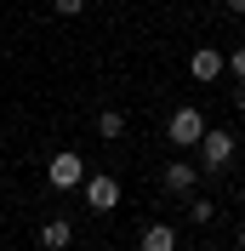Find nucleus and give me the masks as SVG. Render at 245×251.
<instances>
[{"mask_svg": "<svg viewBox=\"0 0 245 251\" xmlns=\"http://www.w3.org/2000/svg\"><path fill=\"white\" fill-rule=\"evenodd\" d=\"M160 183H166V194H194L199 172H194V166H188V160H171L166 172H160Z\"/></svg>", "mask_w": 245, "mask_h": 251, "instance_id": "nucleus-5", "label": "nucleus"}, {"mask_svg": "<svg viewBox=\"0 0 245 251\" xmlns=\"http://www.w3.org/2000/svg\"><path fill=\"white\" fill-rule=\"evenodd\" d=\"M222 69H228L234 80H245V46H234V51H222Z\"/></svg>", "mask_w": 245, "mask_h": 251, "instance_id": "nucleus-11", "label": "nucleus"}, {"mask_svg": "<svg viewBox=\"0 0 245 251\" xmlns=\"http://www.w3.org/2000/svg\"><path fill=\"white\" fill-rule=\"evenodd\" d=\"M228 12H245V0H228Z\"/></svg>", "mask_w": 245, "mask_h": 251, "instance_id": "nucleus-14", "label": "nucleus"}, {"mask_svg": "<svg viewBox=\"0 0 245 251\" xmlns=\"http://www.w3.org/2000/svg\"><path fill=\"white\" fill-rule=\"evenodd\" d=\"M97 137H103V143H120L125 137V114L120 109H103V114H97Z\"/></svg>", "mask_w": 245, "mask_h": 251, "instance_id": "nucleus-9", "label": "nucleus"}, {"mask_svg": "<svg viewBox=\"0 0 245 251\" xmlns=\"http://www.w3.org/2000/svg\"><path fill=\"white\" fill-rule=\"evenodd\" d=\"M80 194H86V205H92V211H114V205H120V183H114V177H86V183H80Z\"/></svg>", "mask_w": 245, "mask_h": 251, "instance_id": "nucleus-4", "label": "nucleus"}, {"mask_svg": "<svg viewBox=\"0 0 245 251\" xmlns=\"http://www.w3.org/2000/svg\"><path fill=\"white\" fill-rule=\"evenodd\" d=\"M240 251H245V223H240Z\"/></svg>", "mask_w": 245, "mask_h": 251, "instance_id": "nucleus-15", "label": "nucleus"}, {"mask_svg": "<svg viewBox=\"0 0 245 251\" xmlns=\"http://www.w3.org/2000/svg\"><path fill=\"white\" fill-rule=\"evenodd\" d=\"M194 149H199V166H205V172H228V160H234V137L228 131L205 126V137H199Z\"/></svg>", "mask_w": 245, "mask_h": 251, "instance_id": "nucleus-2", "label": "nucleus"}, {"mask_svg": "<svg viewBox=\"0 0 245 251\" xmlns=\"http://www.w3.org/2000/svg\"><path fill=\"white\" fill-rule=\"evenodd\" d=\"M51 12H57V17H80V12H86V0H51Z\"/></svg>", "mask_w": 245, "mask_h": 251, "instance_id": "nucleus-12", "label": "nucleus"}, {"mask_svg": "<svg viewBox=\"0 0 245 251\" xmlns=\"http://www.w3.org/2000/svg\"><path fill=\"white\" fill-rule=\"evenodd\" d=\"M188 75H194L199 86H211V80L222 75V51H211V46H199L194 57H188Z\"/></svg>", "mask_w": 245, "mask_h": 251, "instance_id": "nucleus-6", "label": "nucleus"}, {"mask_svg": "<svg viewBox=\"0 0 245 251\" xmlns=\"http://www.w3.org/2000/svg\"><path fill=\"white\" fill-rule=\"evenodd\" d=\"M46 183H51V188H63V194L86 183V166H80L74 149H63V154H51V160H46Z\"/></svg>", "mask_w": 245, "mask_h": 251, "instance_id": "nucleus-3", "label": "nucleus"}, {"mask_svg": "<svg viewBox=\"0 0 245 251\" xmlns=\"http://www.w3.org/2000/svg\"><path fill=\"white\" fill-rule=\"evenodd\" d=\"M234 103H240V109H245V80H240V92H234Z\"/></svg>", "mask_w": 245, "mask_h": 251, "instance_id": "nucleus-13", "label": "nucleus"}, {"mask_svg": "<svg viewBox=\"0 0 245 251\" xmlns=\"http://www.w3.org/2000/svg\"><path fill=\"white\" fill-rule=\"evenodd\" d=\"M137 251H177V228H166V223H148L137 234Z\"/></svg>", "mask_w": 245, "mask_h": 251, "instance_id": "nucleus-8", "label": "nucleus"}, {"mask_svg": "<svg viewBox=\"0 0 245 251\" xmlns=\"http://www.w3.org/2000/svg\"><path fill=\"white\" fill-rule=\"evenodd\" d=\"M69 240H74V223H69V217L40 223V246H46V251H69Z\"/></svg>", "mask_w": 245, "mask_h": 251, "instance_id": "nucleus-7", "label": "nucleus"}, {"mask_svg": "<svg viewBox=\"0 0 245 251\" xmlns=\"http://www.w3.org/2000/svg\"><path fill=\"white\" fill-rule=\"evenodd\" d=\"M211 217H217V205H211V200H188V223H194V228H205Z\"/></svg>", "mask_w": 245, "mask_h": 251, "instance_id": "nucleus-10", "label": "nucleus"}, {"mask_svg": "<svg viewBox=\"0 0 245 251\" xmlns=\"http://www.w3.org/2000/svg\"><path fill=\"white\" fill-rule=\"evenodd\" d=\"M166 137L177 143V149H194V143L205 137V114H199L194 103H183V109H177V114L166 120Z\"/></svg>", "mask_w": 245, "mask_h": 251, "instance_id": "nucleus-1", "label": "nucleus"}]
</instances>
